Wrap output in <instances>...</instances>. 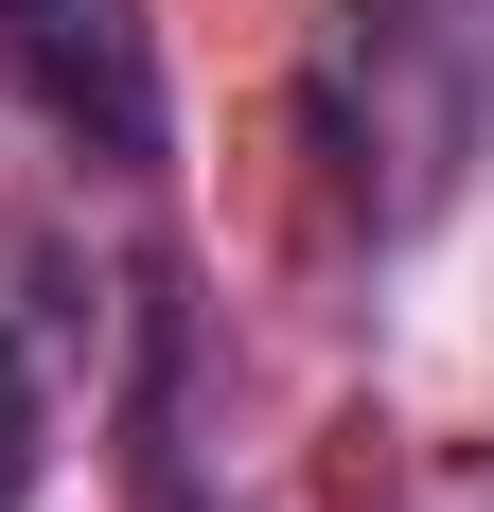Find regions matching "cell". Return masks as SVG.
<instances>
[{"label":"cell","mask_w":494,"mask_h":512,"mask_svg":"<svg viewBox=\"0 0 494 512\" xmlns=\"http://www.w3.org/2000/svg\"><path fill=\"white\" fill-rule=\"evenodd\" d=\"M0 18H18V71H36L53 124H89L106 159H159V89H142L124 0H0Z\"/></svg>","instance_id":"obj_1"}]
</instances>
